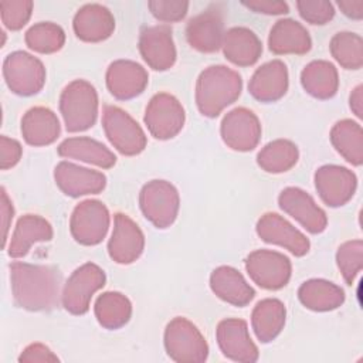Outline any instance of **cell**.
Listing matches in <instances>:
<instances>
[{
  "label": "cell",
  "mask_w": 363,
  "mask_h": 363,
  "mask_svg": "<svg viewBox=\"0 0 363 363\" xmlns=\"http://www.w3.org/2000/svg\"><path fill=\"white\" fill-rule=\"evenodd\" d=\"M23 155L21 143L13 138L1 135L0 138V167L1 170H7L14 167Z\"/></svg>",
  "instance_id": "42"
},
{
  "label": "cell",
  "mask_w": 363,
  "mask_h": 363,
  "mask_svg": "<svg viewBox=\"0 0 363 363\" xmlns=\"http://www.w3.org/2000/svg\"><path fill=\"white\" fill-rule=\"evenodd\" d=\"M98 92L86 79H74L60 95V112L71 133L92 128L98 118Z\"/></svg>",
  "instance_id": "3"
},
{
  "label": "cell",
  "mask_w": 363,
  "mask_h": 363,
  "mask_svg": "<svg viewBox=\"0 0 363 363\" xmlns=\"http://www.w3.org/2000/svg\"><path fill=\"white\" fill-rule=\"evenodd\" d=\"M268 48L277 55H303L312 48V38L299 21L281 18L269 30Z\"/></svg>",
  "instance_id": "26"
},
{
  "label": "cell",
  "mask_w": 363,
  "mask_h": 363,
  "mask_svg": "<svg viewBox=\"0 0 363 363\" xmlns=\"http://www.w3.org/2000/svg\"><path fill=\"white\" fill-rule=\"evenodd\" d=\"M286 308L277 298L261 299L252 309L251 328L261 343L272 342L284 329Z\"/></svg>",
  "instance_id": "31"
},
{
  "label": "cell",
  "mask_w": 363,
  "mask_h": 363,
  "mask_svg": "<svg viewBox=\"0 0 363 363\" xmlns=\"http://www.w3.org/2000/svg\"><path fill=\"white\" fill-rule=\"evenodd\" d=\"M299 159L298 146L289 139H275L267 143L257 155L258 166L267 173H284L291 170Z\"/></svg>",
  "instance_id": "35"
},
{
  "label": "cell",
  "mask_w": 363,
  "mask_h": 363,
  "mask_svg": "<svg viewBox=\"0 0 363 363\" xmlns=\"http://www.w3.org/2000/svg\"><path fill=\"white\" fill-rule=\"evenodd\" d=\"M289 86V75L286 64L281 60H272L258 67L250 82L248 92L259 102H277Z\"/></svg>",
  "instance_id": "22"
},
{
  "label": "cell",
  "mask_w": 363,
  "mask_h": 363,
  "mask_svg": "<svg viewBox=\"0 0 363 363\" xmlns=\"http://www.w3.org/2000/svg\"><path fill=\"white\" fill-rule=\"evenodd\" d=\"M242 6L268 16H279L286 14L289 11V6L286 1H272V0H255V1H242Z\"/></svg>",
  "instance_id": "44"
},
{
  "label": "cell",
  "mask_w": 363,
  "mask_h": 363,
  "mask_svg": "<svg viewBox=\"0 0 363 363\" xmlns=\"http://www.w3.org/2000/svg\"><path fill=\"white\" fill-rule=\"evenodd\" d=\"M337 268L347 285H353L363 268V241L349 240L339 245L336 251Z\"/></svg>",
  "instance_id": "38"
},
{
  "label": "cell",
  "mask_w": 363,
  "mask_h": 363,
  "mask_svg": "<svg viewBox=\"0 0 363 363\" xmlns=\"http://www.w3.org/2000/svg\"><path fill=\"white\" fill-rule=\"evenodd\" d=\"M111 214L108 207L94 199L77 204L69 217L72 238L81 245H98L109 230Z\"/></svg>",
  "instance_id": "10"
},
{
  "label": "cell",
  "mask_w": 363,
  "mask_h": 363,
  "mask_svg": "<svg viewBox=\"0 0 363 363\" xmlns=\"http://www.w3.org/2000/svg\"><path fill=\"white\" fill-rule=\"evenodd\" d=\"M329 50L335 61L345 69H360L363 65V40L359 34L352 31L336 33Z\"/></svg>",
  "instance_id": "36"
},
{
  "label": "cell",
  "mask_w": 363,
  "mask_h": 363,
  "mask_svg": "<svg viewBox=\"0 0 363 363\" xmlns=\"http://www.w3.org/2000/svg\"><path fill=\"white\" fill-rule=\"evenodd\" d=\"M349 105L352 112L360 119L363 116V86L359 84L353 88L349 96Z\"/></svg>",
  "instance_id": "47"
},
{
  "label": "cell",
  "mask_w": 363,
  "mask_h": 363,
  "mask_svg": "<svg viewBox=\"0 0 363 363\" xmlns=\"http://www.w3.org/2000/svg\"><path fill=\"white\" fill-rule=\"evenodd\" d=\"M3 77L13 94L31 96L43 89L47 72L43 61L33 54L13 51L3 61Z\"/></svg>",
  "instance_id": "8"
},
{
  "label": "cell",
  "mask_w": 363,
  "mask_h": 363,
  "mask_svg": "<svg viewBox=\"0 0 363 363\" xmlns=\"http://www.w3.org/2000/svg\"><path fill=\"white\" fill-rule=\"evenodd\" d=\"M33 6L30 0H1L0 17L3 26L11 31L23 28L31 17Z\"/></svg>",
  "instance_id": "39"
},
{
  "label": "cell",
  "mask_w": 363,
  "mask_h": 363,
  "mask_svg": "<svg viewBox=\"0 0 363 363\" xmlns=\"http://www.w3.org/2000/svg\"><path fill=\"white\" fill-rule=\"evenodd\" d=\"M75 35L85 43H101L115 31V17L111 10L99 3L79 7L72 20Z\"/></svg>",
  "instance_id": "23"
},
{
  "label": "cell",
  "mask_w": 363,
  "mask_h": 363,
  "mask_svg": "<svg viewBox=\"0 0 363 363\" xmlns=\"http://www.w3.org/2000/svg\"><path fill=\"white\" fill-rule=\"evenodd\" d=\"M245 271L262 289L278 291L284 288L292 275L291 259L274 250H255L245 258Z\"/></svg>",
  "instance_id": "11"
},
{
  "label": "cell",
  "mask_w": 363,
  "mask_h": 363,
  "mask_svg": "<svg viewBox=\"0 0 363 363\" xmlns=\"http://www.w3.org/2000/svg\"><path fill=\"white\" fill-rule=\"evenodd\" d=\"M94 313L102 328L115 330L129 322L132 316V302L122 292L108 291L96 298Z\"/></svg>",
  "instance_id": "34"
},
{
  "label": "cell",
  "mask_w": 363,
  "mask_h": 363,
  "mask_svg": "<svg viewBox=\"0 0 363 363\" xmlns=\"http://www.w3.org/2000/svg\"><path fill=\"white\" fill-rule=\"evenodd\" d=\"M330 143L336 152L350 164L362 166L363 163V129L353 119L337 121L329 133Z\"/></svg>",
  "instance_id": "33"
},
{
  "label": "cell",
  "mask_w": 363,
  "mask_h": 363,
  "mask_svg": "<svg viewBox=\"0 0 363 363\" xmlns=\"http://www.w3.org/2000/svg\"><path fill=\"white\" fill-rule=\"evenodd\" d=\"M315 189L320 200L329 207H342L356 193L357 177L356 174L339 164H323L313 176Z\"/></svg>",
  "instance_id": "13"
},
{
  "label": "cell",
  "mask_w": 363,
  "mask_h": 363,
  "mask_svg": "<svg viewBox=\"0 0 363 363\" xmlns=\"http://www.w3.org/2000/svg\"><path fill=\"white\" fill-rule=\"evenodd\" d=\"M143 122L155 139L167 140L183 129L186 112L182 102L174 95L157 92L146 105Z\"/></svg>",
  "instance_id": "9"
},
{
  "label": "cell",
  "mask_w": 363,
  "mask_h": 363,
  "mask_svg": "<svg viewBox=\"0 0 363 363\" xmlns=\"http://www.w3.org/2000/svg\"><path fill=\"white\" fill-rule=\"evenodd\" d=\"M163 343L167 356L177 363H203L208 357L206 337L183 316H176L166 325Z\"/></svg>",
  "instance_id": "4"
},
{
  "label": "cell",
  "mask_w": 363,
  "mask_h": 363,
  "mask_svg": "<svg viewBox=\"0 0 363 363\" xmlns=\"http://www.w3.org/2000/svg\"><path fill=\"white\" fill-rule=\"evenodd\" d=\"M138 47L143 61L155 71L170 69L176 62L177 51L167 24L145 27L139 34Z\"/></svg>",
  "instance_id": "14"
},
{
  "label": "cell",
  "mask_w": 363,
  "mask_h": 363,
  "mask_svg": "<svg viewBox=\"0 0 363 363\" xmlns=\"http://www.w3.org/2000/svg\"><path fill=\"white\" fill-rule=\"evenodd\" d=\"M0 211H1V225H3V247H6L7 244V235H9V230L11 225V220L14 216V208H13V203L6 191L4 187H1V201H0Z\"/></svg>",
  "instance_id": "45"
},
{
  "label": "cell",
  "mask_w": 363,
  "mask_h": 363,
  "mask_svg": "<svg viewBox=\"0 0 363 363\" xmlns=\"http://www.w3.org/2000/svg\"><path fill=\"white\" fill-rule=\"evenodd\" d=\"M105 271L94 264L85 262L68 277L62 285L61 303L71 315H85L89 311L92 296L105 286Z\"/></svg>",
  "instance_id": "5"
},
{
  "label": "cell",
  "mask_w": 363,
  "mask_h": 363,
  "mask_svg": "<svg viewBox=\"0 0 363 363\" xmlns=\"http://www.w3.org/2000/svg\"><path fill=\"white\" fill-rule=\"evenodd\" d=\"M20 363H55L60 362L58 356L43 343H31L18 356Z\"/></svg>",
  "instance_id": "43"
},
{
  "label": "cell",
  "mask_w": 363,
  "mask_h": 363,
  "mask_svg": "<svg viewBox=\"0 0 363 363\" xmlns=\"http://www.w3.org/2000/svg\"><path fill=\"white\" fill-rule=\"evenodd\" d=\"M242 91L241 75L225 65H210L196 81L194 99L199 112L207 118L218 116L234 104Z\"/></svg>",
  "instance_id": "2"
},
{
  "label": "cell",
  "mask_w": 363,
  "mask_h": 363,
  "mask_svg": "<svg viewBox=\"0 0 363 363\" xmlns=\"http://www.w3.org/2000/svg\"><path fill=\"white\" fill-rule=\"evenodd\" d=\"M216 339L223 354L233 362L254 363L259 357L258 347L252 342L244 319L227 318L220 320L216 329Z\"/></svg>",
  "instance_id": "15"
},
{
  "label": "cell",
  "mask_w": 363,
  "mask_h": 363,
  "mask_svg": "<svg viewBox=\"0 0 363 363\" xmlns=\"http://www.w3.org/2000/svg\"><path fill=\"white\" fill-rule=\"evenodd\" d=\"M299 16L309 24L323 26L335 17V7L326 0H299L296 1Z\"/></svg>",
  "instance_id": "40"
},
{
  "label": "cell",
  "mask_w": 363,
  "mask_h": 363,
  "mask_svg": "<svg viewBox=\"0 0 363 363\" xmlns=\"http://www.w3.org/2000/svg\"><path fill=\"white\" fill-rule=\"evenodd\" d=\"M54 180L58 189L69 197L98 194L106 186V176L102 172L82 167L67 160L55 166Z\"/></svg>",
  "instance_id": "21"
},
{
  "label": "cell",
  "mask_w": 363,
  "mask_h": 363,
  "mask_svg": "<svg viewBox=\"0 0 363 363\" xmlns=\"http://www.w3.org/2000/svg\"><path fill=\"white\" fill-rule=\"evenodd\" d=\"M278 204L284 213L295 218L311 234H320L328 227V217L313 197L299 187H285L278 196Z\"/></svg>",
  "instance_id": "17"
},
{
  "label": "cell",
  "mask_w": 363,
  "mask_h": 363,
  "mask_svg": "<svg viewBox=\"0 0 363 363\" xmlns=\"http://www.w3.org/2000/svg\"><path fill=\"white\" fill-rule=\"evenodd\" d=\"M210 288L221 301L242 308L255 296V289L247 282L244 275L230 265H220L210 275Z\"/></svg>",
  "instance_id": "24"
},
{
  "label": "cell",
  "mask_w": 363,
  "mask_h": 363,
  "mask_svg": "<svg viewBox=\"0 0 363 363\" xmlns=\"http://www.w3.org/2000/svg\"><path fill=\"white\" fill-rule=\"evenodd\" d=\"M147 7L152 16L163 23H177L189 11V1L184 0H150Z\"/></svg>",
  "instance_id": "41"
},
{
  "label": "cell",
  "mask_w": 363,
  "mask_h": 363,
  "mask_svg": "<svg viewBox=\"0 0 363 363\" xmlns=\"http://www.w3.org/2000/svg\"><path fill=\"white\" fill-rule=\"evenodd\" d=\"M57 153L61 157L79 160L101 169H111L116 163V156L111 149L88 136L67 138L58 145Z\"/></svg>",
  "instance_id": "29"
},
{
  "label": "cell",
  "mask_w": 363,
  "mask_h": 363,
  "mask_svg": "<svg viewBox=\"0 0 363 363\" xmlns=\"http://www.w3.org/2000/svg\"><path fill=\"white\" fill-rule=\"evenodd\" d=\"M224 17L217 6L207 7L193 16L186 26V38L200 52H216L223 45Z\"/></svg>",
  "instance_id": "19"
},
{
  "label": "cell",
  "mask_w": 363,
  "mask_h": 363,
  "mask_svg": "<svg viewBox=\"0 0 363 363\" xmlns=\"http://www.w3.org/2000/svg\"><path fill=\"white\" fill-rule=\"evenodd\" d=\"M224 57L237 67L254 65L262 54V43L258 35L247 27H231L223 38Z\"/></svg>",
  "instance_id": "28"
},
{
  "label": "cell",
  "mask_w": 363,
  "mask_h": 363,
  "mask_svg": "<svg viewBox=\"0 0 363 363\" xmlns=\"http://www.w3.org/2000/svg\"><path fill=\"white\" fill-rule=\"evenodd\" d=\"M337 7L349 18L360 20L363 17V0H340Z\"/></svg>",
  "instance_id": "46"
},
{
  "label": "cell",
  "mask_w": 363,
  "mask_h": 363,
  "mask_svg": "<svg viewBox=\"0 0 363 363\" xmlns=\"http://www.w3.org/2000/svg\"><path fill=\"white\" fill-rule=\"evenodd\" d=\"M139 207L156 228H167L177 218L180 196L170 182L155 179L140 189Z\"/></svg>",
  "instance_id": "6"
},
{
  "label": "cell",
  "mask_w": 363,
  "mask_h": 363,
  "mask_svg": "<svg viewBox=\"0 0 363 363\" xmlns=\"http://www.w3.org/2000/svg\"><path fill=\"white\" fill-rule=\"evenodd\" d=\"M258 237L268 242L288 250L295 257H303L311 248L306 235L278 213H265L255 225Z\"/></svg>",
  "instance_id": "18"
},
{
  "label": "cell",
  "mask_w": 363,
  "mask_h": 363,
  "mask_svg": "<svg viewBox=\"0 0 363 363\" xmlns=\"http://www.w3.org/2000/svg\"><path fill=\"white\" fill-rule=\"evenodd\" d=\"M54 235L52 225L38 214H24L17 220L11 233L7 254L10 258H23L35 242L50 241Z\"/></svg>",
  "instance_id": "25"
},
{
  "label": "cell",
  "mask_w": 363,
  "mask_h": 363,
  "mask_svg": "<svg viewBox=\"0 0 363 363\" xmlns=\"http://www.w3.org/2000/svg\"><path fill=\"white\" fill-rule=\"evenodd\" d=\"M14 303L30 312H47L58 306L62 275L51 265L14 261L9 267Z\"/></svg>",
  "instance_id": "1"
},
{
  "label": "cell",
  "mask_w": 363,
  "mask_h": 363,
  "mask_svg": "<svg viewBox=\"0 0 363 363\" xmlns=\"http://www.w3.org/2000/svg\"><path fill=\"white\" fill-rule=\"evenodd\" d=\"M106 88L119 101L139 96L149 84L147 71L136 61L116 60L109 64L105 74Z\"/></svg>",
  "instance_id": "20"
},
{
  "label": "cell",
  "mask_w": 363,
  "mask_h": 363,
  "mask_svg": "<svg viewBox=\"0 0 363 363\" xmlns=\"http://www.w3.org/2000/svg\"><path fill=\"white\" fill-rule=\"evenodd\" d=\"M61 133V125L55 112L47 106H33L21 118V135L31 146L54 143Z\"/></svg>",
  "instance_id": "27"
},
{
  "label": "cell",
  "mask_w": 363,
  "mask_h": 363,
  "mask_svg": "<svg viewBox=\"0 0 363 363\" xmlns=\"http://www.w3.org/2000/svg\"><path fill=\"white\" fill-rule=\"evenodd\" d=\"M299 302L313 312H329L343 305L346 296L345 291L322 278H312L305 281L298 289Z\"/></svg>",
  "instance_id": "30"
},
{
  "label": "cell",
  "mask_w": 363,
  "mask_h": 363,
  "mask_svg": "<svg viewBox=\"0 0 363 363\" xmlns=\"http://www.w3.org/2000/svg\"><path fill=\"white\" fill-rule=\"evenodd\" d=\"M24 40L30 50L40 54H52L64 47L65 31L52 21H40L26 31Z\"/></svg>",
  "instance_id": "37"
},
{
  "label": "cell",
  "mask_w": 363,
  "mask_h": 363,
  "mask_svg": "<svg viewBox=\"0 0 363 363\" xmlns=\"http://www.w3.org/2000/svg\"><path fill=\"white\" fill-rule=\"evenodd\" d=\"M102 128L109 143L123 156H136L147 145V138L142 126L119 106H104Z\"/></svg>",
  "instance_id": "7"
},
{
  "label": "cell",
  "mask_w": 363,
  "mask_h": 363,
  "mask_svg": "<svg viewBox=\"0 0 363 363\" xmlns=\"http://www.w3.org/2000/svg\"><path fill=\"white\" fill-rule=\"evenodd\" d=\"M145 250V235L140 227L125 213L113 216V230L108 241V254L112 261L129 265L139 259Z\"/></svg>",
  "instance_id": "16"
},
{
  "label": "cell",
  "mask_w": 363,
  "mask_h": 363,
  "mask_svg": "<svg viewBox=\"0 0 363 363\" xmlns=\"http://www.w3.org/2000/svg\"><path fill=\"white\" fill-rule=\"evenodd\" d=\"M261 122L248 108L238 106L227 112L220 125L223 142L233 150L250 152L261 139Z\"/></svg>",
  "instance_id": "12"
},
{
  "label": "cell",
  "mask_w": 363,
  "mask_h": 363,
  "mask_svg": "<svg viewBox=\"0 0 363 363\" xmlns=\"http://www.w3.org/2000/svg\"><path fill=\"white\" fill-rule=\"evenodd\" d=\"M301 85L316 99H330L339 89L337 69L326 60L311 61L301 72Z\"/></svg>",
  "instance_id": "32"
}]
</instances>
